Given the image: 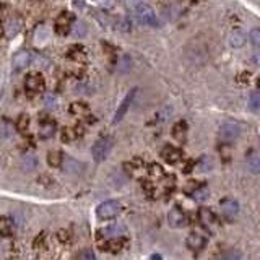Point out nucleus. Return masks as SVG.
I'll return each mask as SVG.
<instances>
[{"label":"nucleus","mask_w":260,"mask_h":260,"mask_svg":"<svg viewBox=\"0 0 260 260\" xmlns=\"http://www.w3.org/2000/svg\"><path fill=\"white\" fill-rule=\"evenodd\" d=\"M98 247L103 249L104 252H109V254H117V252L124 250L129 245V239L125 236L114 237V239H101V241H96Z\"/></svg>","instance_id":"39448f33"},{"label":"nucleus","mask_w":260,"mask_h":260,"mask_svg":"<svg viewBox=\"0 0 260 260\" xmlns=\"http://www.w3.org/2000/svg\"><path fill=\"white\" fill-rule=\"evenodd\" d=\"M48 163L52 168H61L64 166V155L59 150H52L48 153Z\"/></svg>","instance_id":"4be33fe9"},{"label":"nucleus","mask_w":260,"mask_h":260,"mask_svg":"<svg viewBox=\"0 0 260 260\" xmlns=\"http://www.w3.org/2000/svg\"><path fill=\"white\" fill-rule=\"evenodd\" d=\"M28 129H30V117L26 114H22L17 121V130L20 133H26L28 132Z\"/></svg>","instance_id":"393cba45"},{"label":"nucleus","mask_w":260,"mask_h":260,"mask_svg":"<svg viewBox=\"0 0 260 260\" xmlns=\"http://www.w3.org/2000/svg\"><path fill=\"white\" fill-rule=\"evenodd\" d=\"M250 41L254 44V48L257 49L258 48V43H260V31L258 30H254L250 33Z\"/></svg>","instance_id":"c756f323"},{"label":"nucleus","mask_w":260,"mask_h":260,"mask_svg":"<svg viewBox=\"0 0 260 260\" xmlns=\"http://www.w3.org/2000/svg\"><path fill=\"white\" fill-rule=\"evenodd\" d=\"M244 39H242V35H236L231 38V46H234V48H239V46H242Z\"/></svg>","instance_id":"2f4dec72"},{"label":"nucleus","mask_w":260,"mask_h":260,"mask_svg":"<svg viewBox=\"0 0 260 260\" xmlns=\"http://www.w3.org/2000/svg\"><path fill=\"white\" fill-rule=\"evenodd\" d=\"M70 114L75 116V117H80V119L90 116V108H88V104L82 103V101L72 103V104H70Z\"/></svg>","instance_id":"aec40b11"},{"label":"nucleus","mask_w":260,"mask_h":260,"mask_svg":"<svg viewBox=\"0 0 260 260\" xmlns=\"http://www.w3.org/2000/svg\"><path fill=\"white\" fill-rule=\"evenodd\" d=\"M161 158L168 164H179L181 161H184V153L181 148H177V146L166 145L161 150Z\"/></svg>","instance_id":"f8f14e48"},{"label":"nucleus","mask_w":260,"mask_h":260,"mask_svg":"<svg viewBox=\"0 0 260 260\" xmlns=\"http://www.w3.org/2000/svg\"><path fill=\"white\" fill-rule=\"evenodd\" d=\"M247 159H249V163H250V169L254 171V172H257L258 171V156H257V153L254 151L250 156H247Z\"/></svg>","instance_id":"bb28decb"},{"label":"nucleus","mask_w":260,"mask_h":260,"mask_svg":"<svg viewBox=\"0 0 260 260\" xmlns=\"http://www.w3.org/2000/svg\"><path fill=\"white\" fill-rule=\"evenodd\" d=\"M187 132H189L187 122L179 121L174 124V127H172V137H174L177 142H185V138H187Z\"/></svg>","instance_id":"6ab92c4d"},{"label":"nucleus","mask_w":260,"mask_h":260,"mask_svg":"<svg viewBox=\"0 0 260 260\" xmlns=\"http://www.w3.org/2000/svg\"><path fill=\"white\" fill-rule=\"evenodd\" d=\"M67 59L73 62V65H83L86 62V52L82 46H73V48H70L69 54H67Z\"/></svg>","instance_id":"a211bd4d"},{"label":"nucleus","mask_w":260,"mask_h":260,"mask_svg":"<svg viewBox=\"0 0 260 260\" xmlns=\"http://www.w3.org/2000/svg\"><path fill=\"white\" fill-rule=\"evenodd\" d=\"M135 95H137V90H132V91L127 93V96H125V98L122 99V103L119 104V108H117V111H116V114H114V119H112V122L119 124V122H121L122 119L125 117V114H127V111L130 109V104H132V101H133V98H135Z\"/></svg>","instance_id":"4468645a"},{"label":"nucleus","mask_w":260,"mask_h":260,"mask_svg":"<svg viewBox=\"0 0 260 260\" xmlns=\"http://www.w3.org/2000/svg\"><path fill=\"white\" fill-rule=\"evenodd\" d=\"M168 223H169L171 228L181 229V228H185V226L189 224V216H187V213L184 211V208L176 205V206H172L168 213Z\"/></svg>","instance_id":"423d86ee"},{"label":"nucleus","mask_w":260,"mask_h":260,"mask_svg":"<svg viewBox=\"0 0 260 260\" xmlns=\"http://www.w3.org/2000/svg\"><path fill=\"white\" fill-rule=\"evenodd\" d=\"M242 127L237 122H224L218 130L219 140L224 143H231L232 140H236L239 135H241Z\"/></svg>","instance_id":"0eeeda50"},{"label":"nucleus","mask_w":260,"mask_h":260,"mask_svg":"<svg viewBox=\"0 0 260 260\" xmlns=\"http://www.w3.org/2000/svg\"><path fill=\"white\" fill-rule=\"evenodd\" d=\"M73 22H75V17L72 15L70 12H62L61 15L56 18L54 23V31L59 36H65L69 35L73 28Z\"/></svg>","instance_id":"6e6552de"},{"label":"nucleus","mask_w":260,"mask_h":260,"mask_svg":"<svg viewBox=\"0 0 260 260\" xmlns=\"http://www.w3.org/2000/svg\"><path fill=\"white\" fill-rule=\"evenodd\" d=\"M250 108H252V111L258 109V93L257 91H254L250 95Z\"/></svg>","instance_id":"7c9ffc66"},{"label":"nucleus","mask_w":260,"mask_h":260,"mask_svg":"<svg viewBox=\"0 0 260 260\" xmlns=\"http://www.w3.org/2000/svg\"><path fill=\"white\" fill-rule=\"evenodd\" d=\"M96 241H101V239H114V237H121L125 236V228L121 224H112V226H106V228L99 229L96 234Z\"/></svg>","instance_id":"2eb2a0df"},{"label":"nucleus","mask_w":260,"mask_h":260,"mask_svg":"<svg viewBox=\"0 0 260 260\" xmlns=\"http://www.w3.org/2000/svg\"><path fill=\"white\" fill-rule=\"evenodd\" d=\"M75 260H96V255L91 249H83L75 255Z\"/></svg>","instance_id":"a878e982"},{"label":"nucleus","mask_w":260,"mask_h":260,"mask_svg":"<svg viewBox=\"0 0 260 260\" xmlns=\"http://www.w3.org/2000/svg\"><path fill=\"white\" fill-rule=\"evenodd\" d=\"M124 4L129 10H135L138 5L143 4V0H124Z\"/></svg>","instance_id":"c85d7f7f"},{"label":"nucleus","mask_w":260,"mask_h":260,"mask_svg":"<svg viewBox=\"0 0 260 260\" xmlns=\"http://www.w3.org/2000/svg\"><path fill=\"white\" fill-rule=\"evenodd\" d=\"M187 185L189 187L185 189V194H187L190 198L197 200V202H202V200H205L210 194L208 187H206V184H203V182H190Z\"/></svg>","instance_id":"ddd939ff"},{"label":"nucleus","mask_w":260,"mask_h":260,"mask_svg":"<svg viewBox=\"0 0 260 260\" xmlns=\"http://www.w3.org/2000/svg\"><path fill=\"white\" fill-rule=\"evenodd\" d=\"M219 211H221V216L228 221H232L237 213H239V203L236 202L234 198L231 197H224L219 200Z\"/></svg>","instance_id":"9d476101"},{"label":"nucleus","mask_w":260,"mask_h":260,"mask_svg":"<svg viewBox=\"0 0 260 260\" xmlns=\"http://www.w3.org/2000/svg\"><path fill=\"white\" fill-rule=\"evenodd\" d=\"M122 203L119 200H106L96 206V216L99 221H109L121 215Z\"/></svg>","instance_id":"f257e3e1"},{"label":"nucleus","mask_w":260,"mask_h":260,"mask_svg":"<svg viewBox=\"0 0 260 260\" xmlns=\"http://www.w3.org/2000/svg\"><path fill=\"white\" fill-rule=\"evenodd\" d=\"M99 4L104 5V7H111L112 4H114V0H99Z\"/></svg>","instance_id":"473e14b6"},{"label":"nucleus","mask_w":260,"mask_h":260,"mask_svg":"<svg viewBox=\"0 0 260 260\" xmlns=\"http://www.w3.org/2000/svg\"><path fill=\"white\" fill-rule=\"evenodd\" d=\"M2 35H4V30H2V26H0V38H2Z\"/></svg>","instance_id":"72a5a7b5"},{"label":"nucleus","mask_w":260,"mask_h":260,"mask_svg":"<svg viewBox=\"0 0 260 260\" xmlns=\"http://www.w3.org/2000/svg\"><path fill=\"white\" fill-rule=\"evenodd\" d=\"M112 146H114V140H112L111 137L104 135L101 138H98L96 142H95V145H93V148H91L93 159H95L96 163L104 161V159L109 156Z\"/></svg>","instance_id":"f03ea898"},{"label":"nucleus","mask_w":260,"mask_h":260,"mask_svg":"<svg viewBox=\"0 0 260 260\" xmlns=\"http://www.w3.org/2000/svg\"><path fill=\"white\" fill-rule=\"evenodd\" d=\"M57 130V122L52 117H43L39 121V137L43 140H48L56 133Z\"/></svg>","instance_id":"dca6fc26"},{"label":"nucleus","mask_w":260,"mask_h":260,"mask_svg":"<svg viewBox=\"0 0 260 260\" xmlns=\"http://www.w3.org/2000/svg\"><path fill=\"white\" fill-rule=\"evenodd\" d=\"M185 245H187L189 250L198 252L206 245V237L198 234V232H190V234L185 237Z\"/></svg>","instance_id":"f3484780"},{"label":"nucleus","mask_w":260,"mask_h":260,"mask_svg":"<svg viewBox=\"0 0 260 260\" xmlns=\"http://www.w3.org/2000/svg\"><path fill=\"white\" fill-rule=\"evenodd\" d=\"M192 2H202V0H192Z\"/></svg>","instance_id":"f704fd0d"},{"label":"nucleus","mask_w":260,"mask_h":260,"mask_svg":"<svg viewBox=\"0 0 260 260\" xmlns=\"http://www.w3.org/2000/svg\"><path fill=\"white\" fill-rule=\"evenodd\" d=\"M18 30H20V22H18V20H10V22H9V36L17 35Z\"/></svg>","instance_id":"cd10ccee"},{"label":"nucleus","mask_w":260,"mask_h":260,"mask_svg":"<svg viewBox=\"0 0 260 260\" xmlns=\"http://www.w3.org/2000/svg\"><path fill=\"white\" fill-rule=\"evenodd\" d=\"M148 174L153 177V179H163L166 174H164V169H163V166L161 164H158V163H151V164H148Z\"/></svg>","instance_id":"b1692460"},{"label":"nucleus","mask_w":260,"mask_h":260,"mask_svg":"<svg viewBox=\"0 0 260 260\" xmlns=\"http://www.w3.org/2000/svg\"><path fill=\"white\" fill-rule=\"evenodd\" d=\"M36 59L38 56L33 54L30 51H22L13 57V69L15 70H23L30 65H36Z\"/></svg>","instance_id":"9b49d317"},{"label":"nucleus","mask_w":260,"mask_h":260,"mask_svg":"<svg viewBox=\"0 0 260 260\" xmlns=\"http://www.w3.org/2000/svg\"><path fill=\"white\" fill-rule=\"evenodd\" d=\"M25 90L28 95H41L46 91V80L39 72H31L25 78Z\"/></svg>","instance_id":"7ed1b4c3"},{"label":"nucleus","mask_w":260,"mask_h":260,"mask_svg":"<svg viewBox=\"0 0 260 260\" xmlns=\"http://www.w3.org/2000/svg\"><path fill=\"white\" fill-rule=\"evenodd\" d=\"M15 229V223L10 216H0V234L9 236Z\"/></svg>","instance_id":"412c9836"},{"label":"nucleus","mask_w":260,"mask_h":260,"mask_svg":"<svg viewBox=\"0 0 260 260\" xmlns=\"http://www.w3.org/2000/svg\"><path fill=\"white\" fill-rule=\"evenodd\" d=\"M198 221L208 231H215L219 226V219L216 216V213L210 208H206V206H202V208L198 210Z\"/></svg>","instance_id":"1a4fd4ad"},{"label":"nucleus","mask_w":260,"mask_h":260,"mask_svg":"<svg viewBox=\"0 0 260 260\" xmlns=\"http://www.w3.org/2000/svg\"><path fill=\"white\" fill-rule=\"evenodd\" d=\"M133 12H135V17H137V20H138V22L142 23V25L153 26V28H156V26H159V20H158V17H156L155 10H153L150 5L142 4V5H138Z\"/></svg>","instance_id":"20e7f679"},{"label":"nucleus","mask_w":260,"mask_h":260,"mask_svg":"<svg viewBox=\"0 0 260 260\" xmlns=\"http://www.w3.org/2000/svg\"><path fill=\"white\" fill-rule=\"evenodd\" d=\"M125 169H127L129 174L135 176L137 172H143V169H145V163H143L140 158H133L130 163L125 164Z\"/></svg>","instance_id":"5701e85b"}]
</instances>
